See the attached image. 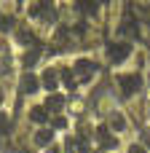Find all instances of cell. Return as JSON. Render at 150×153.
<instances>
[{
	"label": "cell",
	"instance_id": "obj_1",
	"mask_svg": "<svg viewBox=\"0 0 150 153\" xmlns=\"http://www.w3.org/2000/svg\"><path fill=\"white\" fill-rule=\"evenodd\" d=\"M94 73H97V65H94V62H89V59H81V62H75V78H81V81H89Z\"/></svg>",
	"mask_w": 150,
	"mask_h": 153
},
{
	"label": "cell",
	"instance_id": "obj_2",
	"mask_svg": "<svg viewBox=\"0 0 150 153\" xmlns=\"http://www.w3.org/2000/svg\"><path fill=\"white\" fill-rule=\"evenodd\" d=\"M140 86H142L140 75H121V91H123L126 97H132V94H134Z\"/></svg>",
	"mask_w": 150,
	"mask_h": 153
},
{
	"label": "cell",
	"instance_id": "obj_3",
	"mask_svg": "<svg viewBox=\"0 0 150 153\" xmlns=\"http://www.w3.org/2000/svg\"><path fill=\"white\" fill-rule=\"evenodd\" d=\"M129 43H113V46H107V54H110V59L113 62H121V59H126L129 56Z\"/></svg>",
	"mask_w": 150,
	"mask_h": 153
},
{
	"label": "cell",
	"instance_id": "obj_4",
	"mask_svg": "<svg viewBox=\"0 0 150 153\" xmlns=\"http://www.w3.org/2000/svg\"><path fill=\"white\" fill-rule=\"evenodd\" d=\"M40 86H43V89H48V91H54V89L59 86V73L48 67V70L43 73V78H40Z\"/></svg>",
	"mask_w": 150,
	"mask_h": 153
},
{
	"label": "cell",
	"instance_id": "obj_5",
	"mask_svg": "<svg viewBox=\"0 0 150 153\" xmlns=\"http://www.w3.org/2000/svg\"><path fill=\"white\" fill-rule=\"evenodd\" d=\"M38 89H40V81H38L35 75H30V73H27V75L21 78V91H24V94H35Z\"/></svg>",
	"mask_w": 150,
	"mask_h": 153
},
{
	"label": "cell",
	"instance_id": "obj_6",
	"mask_svg": "<svg viewBox=\"0 0 150 153\" xmlns=\"http://www.w3.org/2000/svg\"><path fill=\"white\" fill-rule=\"evenodd\" d=\"M35 143H38V145H51V143H54V129H40V132L35 134Z\"/></svg>",
	"mask_w": 150,
	"mask_h": 153
},
{
	"label": "cell",
	"instance_id": "obj_7",
	"mask_svg": "<svg viewBox=\"0 0 150 153\" xmlns=\"http://www.w3.org/2000/svg\"><path fill=\"white\" fill-rule=\"evenodd\" d=\"M110 129H113V132H123V129H126V118H123L121 113H113V116H110Z\"/></svg>",
	"mask_w": 150,
	"mask_h": 153
},
{
	"label": "cell",
	"instance_id": "obj_8",
	"mask_svg": "<svg viewBox=\"0 0 150 153\" xmlns=\"http://www.w3.org/2000/svg\"><path fill=\"white\" fill-rule=\"evenodd\" d=\"M62 105H64V100L59 94H51L48 102H46V110H62Z\"/></svg>",
	"mask_w": 150,
	"mask_h": 153
},
{
	"label": "cell",
	"instance_id": "obj_9",
	"mask_svg": "<svg viewBox=\"0 0 150 153\" xmlns=\"http://www.w3.org/2000/svg\"><path fill=\"white\" fill-rule=\"evenodd\" d=\"M30 118L38 121V124H43V121L48 118V110H46V108H32V110H30Z\"/></svg>",
	"mask_w": 150,
	"mask_h": 153
},
{
	"label": "cell",
	"instance_id": "obj_10",
	"mask_svg": "<svg viewBox=\"0 0 150 153\" xmlns=\"http://www.w3.org/2000/svg\"><path fill=\"white\" fill-rule=\"evenodd\" d=\"M8 129H11V118H8V113L0 110V134H5Z\"/></svg>",
	"mask_w": 150,
	"mask_h": 153
},
{
	"label": "cell",
	"instance_id": "obj_11",
	"mask_svg": "<svg viewBox=\"0 0 150 153\" xmlns=\"http://www.w3.org/2000/svg\"><path fill=\"white\" fill-rule=\"evenodd\" d=\"M62 78H64V86L75 89V78H72V70H62Z\"/></svg>",
	"mask_w": 150,
	"mask_h": 153
},
{
	"label": "cell",
	"instance_id": "obj_12",
	"mask_svg": "<svg viewBox=\"0 0 150 153\" xmlns=\"http://www.w3.org/2000/svg\"><path fill=\"white\" fill-rule=\"evenodd\" d=\"M70 153H89V151H86L81 143H70Z\"/></svg>",
	"mask_w": 150,
	"mask_h": 153
},
{
	"label": "cell",
	"instance_id": "obj_13",
	"mask_svg": "<svg viewBox=\"0 0 150 153\" xmlns=\"http://www.w3.org/2000/svg\"><path fill=\"white\" fill-rule=\"evenodd\" d=\"M129 153H148V151H145L142 145H132V148H129Z\"/></svg>",
	"mask_w": 150,
	"mask_h": 153
},
{
	"label": "cell",
	"instance_id": "obj_14",
	"mask_svg": "<svg viewBox=\"0 0 150 153\" xmlns=\"http://www.w3.org/2000/svg\"><path fill=\"white\" fill-rule=\"evenodd\" d=\"M46 153H62V151H59V145H54V143H51V145H48V151H46Z\"/></svg>",
	"mask_w": 150,
	"mask_h": 153
},
{
	"label": "cell",
	"instance_id": "obj_15",
	"mask_svg": "<svg viewBox=\"0 0 150 153\" xmlns=\"http://www.w3.org/2000/svg\"><path fill=\"white\" fill-rule=\"evenodd\" d=\"M0 102H3V91H0Z\"/></svg>",
	"mask_w": 150,
	"mask_h": 153
}]
</instances>
